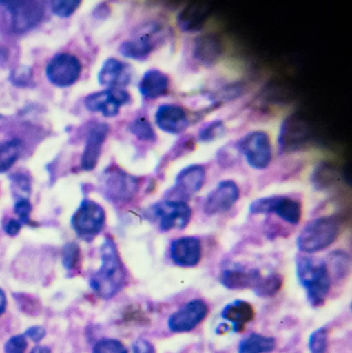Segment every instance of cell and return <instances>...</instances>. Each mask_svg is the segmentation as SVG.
<instances>
[{
	"mask_svg": "<svg viewBox=\"0 0 352 353\" xmlns=\"http://www.w3.org/2000/svg\"><path fill=\"white\" fill-rule=\"evenodd\" d=\"M248 165L256 170H264L272 161V147L268 134L262 130L246 134L239 143Z\"/></svg>",
	"mask_w": 352,
	"mask_h": 353,
	"instance_id": "obj_9",
	"label": "cell"
},
{
	"mask_svg": "<svg viewBox=\"0 0 352 353\" xmlns=\"http://www.w3.org/2000/svg\"><path fill=\"white\" fill-rule=\"evenodd\" d=\"M22 142L19 139H12L0 143V174L8 172L20 157Z\"/></svg>",
	"mask_w": 352,
	"mask_h": 353,
	"instance_id": "obj_26",
	"label": "cell"
},
{
	"mask_svg": "<svg viewBox=\"0 0 352 353\" xmlns=\"http://www.w3.org/2000/svg\"><path fill=\"white\" fill-rule=\"evenodd\" d=\"M103 194L114 201H130L138 190V179L118 168L109 169L101 178Z\"/></svg>",
	"mask_w": 352,
	"mask_h": 353,
	"instance_id": "obj_7",
	"label": "cell"
},
{
	"mask_svg": "<svg viewBox=\"0 0 352 353\" xmlns=\"http://www.w3.org/2000/svg\"><path fill=\"white\" fill-rule=\"evenodd\" d=\"M202 242L196 236H183L171 245L172 261L179 267H196L202 259Z\"/></svg>",
	"mask_w": 352,
	"mask_h": 353,
	"instance_id": "obj_16",
	"label": "cell"
},
{
	"mask_svg": "<svg viewBox=\"0 0 352 353\" xmlns=\"http://www.w3.org/2000/svg\"><path fill=\"white\" fill-rule=\"evenodd\" d=\"M153 215L159 220V228L163 232L183 230L191 219V209L183 201H163L153 205Z\"/></svg>",
	"mask_w": 352,
	"mask_h": 353,
	"instance_id": "obj_11",
	"label": "cell"
},
{
	"mask_svg": "<svg viewBox=\"0 0 352 353\" xmlns=\"http://www.w3.org/2000/svg\"><path fill=\"white\" fill-rule=\"evenodd\" d=\"M109 126L105 123L93 124L87 134L85 148L81 159V168L84 171H92L99 163L101 147L109 134Z\"/></svg>",
	"mask_w": 352,
	"mask_h": 353,
	"instance_id": "obj_15",
	"label": "cell"
},
{
	"mask_svg": "<svg viewBox=\"0 0 352 353\" xmlns=\"http://www.w3.org/2000/svg\"><path fill=\"white\" fill-rule=\"evenodd\" d=\"M82 72L80 60L70 53H59L54 56L45 68L48 80L54 86L66 88L78 81Z\"/></svg>",
	"mask_w": 352,
	"mask_h": 353,
	"instance_id": "obj_8",
	"label": "cell"
},
{
	"mask_svg": "<svg viewBox=\"0 0 352 353\" xmlns=\"http://www.w3.org/2000/svg\"><path fill=\"white\" fill-rule=\"evenodd\" d=\"M155 123L163 132L179 134L189 126V120L186 112L179 105H163L155 114Z\"/></svg>",
	"mask_w": 352,
	"mask_h": 353,
	"instance_id": "obj_17",
	"label": "cell"
},
{
	"mask_svg": "<svg viewBox=\"0 0 352 353\" xmlns=\"http://www.w3.org/2000/svg\"><path fill=\"white\" fill-rule=\"evenodd\" d=\"M31 353H51V350L47 346H37V347L33 348Z\"/></svg>",
	"mask_w": 352,
	"mask_h": 353,
	"instance_id": "obj_44",
	"label": "cell"
},
{
	"mask_svg": "<svg viewBox=\"0 0 352 353\" xmlns=\"http://www.w3.org/2000/svg\"><path fill=\"white\" fill-rule=\"evenodd\" d=\"M23 224L18 219H8L3 223V230L8 236H17L20 232Z\"/></svg>",
	"mask_w": 352,
	"mask_h": 353,
	"instance_id": "obj_41",
	"label": "cell"
},
{
	"mask_svg": "<svg viewBox=\"0 0 352 353\" xmlns=\"http://www.w3.org/2000/svg\"><path fill=\"white\" fill-rule=\"evenodd\" d=\"M80 0H59V1H52L51 8L54 14L60 18H68L72 16L79 6H80Z\"/></svg>",
	"mask_w": 352,
	"mask_h": 353,
	"instance_id": "obj_32",
	"label": "cell"
},
{
	"mask_svg": "<svg viewBox=\"0 0 352 353\" xmlns=\"http://www.w3.org/2000/svg\"><path fill=\"white\" fill-rule=\"evenodd\" d=\"M27 350V339L25 335H16L6 341L4 345L6 353H25Z\"/></svg>",
	"mask_w": 352,
	"mask_h": 353,
	"instance_id": "obj_38",
	"label": "cell"
},
{
	"mask_svg": "<svg viewBox=\"0 0 352 353\" xmlns=\"http://www.w3.org/2000/svg\"><path fill=\"white\" fill-rule=\"evenodd\" d=\"M340 234V223L335 217H320L310 221L298 236V248L315 253L330 247Z\"/></svg>",
	"mask_w": 352,
	"mask_h": 353,
	"instance_id": "obj_3",
	"label": "cell"
},
{
	"mask_svg": "<svg viewBox=\"0 0 352 353\" xmlns=\"http://www.w3.org/2000/svg\"><path fill=\"white\" fill-rule=\"evenodd\" d=\"M205 179H206V170L203 165H189L178 174L174 188L176 193L181 196L189 197L202 189Z\"/></svg>",
	"mask_w": 352,
	"mask_h": 353,
	"instance_id": "obj_19",
	"label": "cell"
},
{
	"mask_svg": "<svg viewBox=\"0 0 352 353\" xmlns=\"http://www.w3.org/2000/svg\"><path fill=\"white\" fill-rule=\"evenodd\" d=\"M208 305L200 300H191L169 316L167 325L174 333H187L196 329L208 315Z\"/></svg>",
	"mask_w": 352,
	"mask_h": 353,
	"instance_id": "obj_13",
	"label": "cell"
},
{
	"mask_svg": "<svg viewBox=\"0 0 352 353\" xmlns=\"http://www.w3.org/2000/svg\"><path fill=\"white\" fill-rule=\"evenodd\" d=\"M327 267H328L329 271L331 270L335 278L343 279L349 275V270H351V259L344 251H334L329 255Z\"/></svg>",
	"mask_w": 352,
	"mask_h": 353,
	"instance_id": "obj_27",
	"label": "cell"
},
{
	"mask_svg": "<svg viewBox=\"0 0 352 353\" xmlns=\"http://www.w3.org/2000/svg\"><path fill=\"white\" fill-rule=\"evenodd\" d=\"M309 348L311 353H324L328 350V332L324 327L316 330L309 339Z\"/></svg>",
	"mask_w": 352,
	"mask_h": 353,
	"instance_id": "obj_34",
	"label": "cell"
},
{
	"mask_svg": "<svg viewBox=\"0 0 352 353\" xmlns=\"http://www.w3.org/2000/svg\"><path fill=\"white\" fill-rule=\"evenodd\" d=\"M132 353H155V350L150 342L145 339H138L132 344Z\"/></svg>",
	"mask_w": 352,
	"mask_h": 353,
	"instance_id": "obj_40",
	"label": "cell"
},
{
	"mask_svg": "<svg viewBox=\"0 0 352 353\" xmlns=\"http://www.w3.org/2000/svg\"><path fill=\"white\" fill-rule=\"evenodd\" d=\"M6 305L8 302H6V292L0 288V316L6 312Z\"/></svg>",
	"mask_w": 352,
	"mask_h": 353,
	"instance_id": "obj_42",
	"label": "cell"
},
{
	"mask_svg": "<svg viewBox=\"0 0 352 353\" xmlns=\"http://www.w3.org/2000/svg\"><path fill=\"white\" fill-rule=\"evenodd\" d=\"M10 16L12 30L25 33L37 27L45 16V6L39 1H0Z\"/></svg>",
	"mask_w": 352,
	"mask_h": 353,
	"instance_id": "obj_6",
	"label": "cell"
},
{
	"mask_svg": "<svg viewBox=\"0 0 352 353\" xmlns=\"http://www.w3.org/2000/svg\"><path fill=\"white\" fill-rule=\"evenodd\" d=\"M163 34V27L159 23H147L136 31L134 39L123 41L120 45V53L130 59H146L154 49L155 43L161 39Z\"/></svg>",
	"mask_w": 352,
	"mask_h": 353,
	"instance_id": "obj_5",
	"label": "cell"
},
{
	"mask_svg": "<svg viewBox=\"0 0 352 353\" xmlns=\"http://www.w3.org/2000/svg\"><path fill=\"white\" fill-rule=\"evenodd\" d=\"M130 101V95L127 91L121 88H109L88 95L85 99V107L93 113L114 117L119 113L120 108Z\"/></svg>",
	"mask_w": 352,
	"mask_h": 353,
	"instance_id": "obj_12",
	"label": "cell"
},
{
	"mask_svg": "<svg viewBox=\"0 0 352 353\" xmlns=\"http://www.w3.org/2000/svg\"><path fill=\"white\" fill-rule=\"evenodd\" d=\"M130 80V72L126 63L115 58L105 60L99 72V83L110 88L127 85Z\"/></svg>",
	"mask_w": 352,
	"mask_h": 353,
	"instance_id": "obj_21",
	"label": "cell"
},
{
	"mask_svg": "<svg viewBox=\"0 0 352 353\" xmlns=\"http://www.w3.org/2000/svg\"><path fill=\"white\" fill-rule=\"evenodd\" d=\"M260 278L262 275L258 270L233 267L222 272L220 282L229 290H244L253 288Z\"/></svg>",
	"mask_w": 352,
	"mask_h": 353,
	"instance_id": "obj_20",
	"label": "cell"
},
{
	"mask_svg": "<svg viewBox=\"0 0 352 353\" xmlns=\"http://www.w3.org/2000/svg\"><path fill=\"white\" fill-rule=\"evenodd\" d=\"M92 353H128V352L123 344L118 340L103 339L95 344Z\"/></svg>",
	"mask_w": 352,
	"mask_h": 353,
	"instance_id": "obj_35",
	"label": "cell"
},
{
	"mask_svg": "<svg viewBox=\"0 0 352 353\" xmlns=\"http://www.w3.org/2000/svg\"><path fill=\"white\" fill-rule=\"evenodd\" d=\"M225 132L222 121H214L200 130V139L204 142H210L216 140L219 137H222Z\"/></svg>",
	"mask_w": 352,
	"mask_h": 353,
	"instance_id": "obj_37",
	"label": "cell"
},
{
	"mask_svg": "<svg viewBox=\"0 0 352 353\" xmlns=\"http://www.w3.org/2000/svg\"><path fill=\"white\" fill-rule=\"evenodd\" d=\"M275 346L276 342L273 338L251 334L242 340L238 353H268L273 352Z\"/></svg>",
	"mask_w": 352,
	"mask_h": 353,
	"instance_id": "obj_25",
	"label": "cell"
},
{
	"mask_svg": "<svg viewBox=\"0 0 352 353\" xmlns=\"http://www.w3.org/2000/svg\"><path fill=\"white\" fill-rule=\"evenodd\" d=\"M222 54V47L218 39L212 34H204L194 41V56L200 64L212 66Z\"/></svg>",
	"mask_w": 352,
	"mask_h": 353,
	"instance_id": "obj_23",
	"label": "cell"
},
{
	"mask_svg": "<svg viewBox=\"0 0 352 353\" xmlns=\"http://www.w3.org/2000/svg\"><path fill=\"white\" fill-rule=\"evenodd\" d=\"M80 261V247L76 243H68L62 249V263L68 271L76 269Z\"/></svg>",
	"mask_w": 352,
	"mask_h": 353,
	"instance_id": "obj_31",
	"label": "cell"
},
{
	"mask_svg": "<svg viewBox=\"0 0 352 353\" xmlns=\"http://www.w3.org/2000/svg\"><path fill=\"white\" fill-rule=\"evenodd\" d=\"M45 334L47 333H45V330L43 327L37 325V327H31L27 329L25 332V337L29 338L35 343H39L45 337Z\"/></svg>",
	"mask_w": 352,
	"mask_h": 353,
	"instance_id": "obj_39",
	"label": "cell"
},
{
	"mask_svg": "<svg viewBox=\"0 0 352 353\" xmlns=\"http://www.w3.org/2000/svg\"><path fill=\"white\" fill-rule=\"evenodd\" d=\"M252 214L275 213L281 219L297 225L302 217V205L300 201L287 196L262 197L250 205Z\"/></svg>",
	"mask_w": 352,
	"mask_h": 353,
	"instance_id": "obj_10",
	"label": "cell"
},
{
	"mask_svg": "<svg viewBox=\"0 0 352 353\" xmlns=\"http://www.w3.org/2000/svg\"><path fill=\"white\" fill-rule=\"evenodd\" d=\"M101 265L90 278L93 292L103 300L119 294L126 283V271L113 239L107 236L101 246Z\"/></svg>",
	"mask_w": 352,
	"mask_h": 353,
	"instance_id": "obj_1",
	"label": "cell"
},
{
	"mask_svg": "<svg viewBox=\"0 0 352 353\" xmlns=\"http://www.w3.org/2000/svg\"><path fill=\"white\" fill-rule=\"evenodd\" d=\"M14 212L23 225L31 224L30 215L32 212V205L28 199H17L14 205Z\"/></svg>",
	"mask_w": 352,
	"mask_h": 353,
	"instance_id": "obj_36",
	"label": "cell"
},
{
	"mask_svg": "<svg viewBox=\"0 0 352 353\" xmlns=\"http://www.w3.org/2000/svg\"><path fill=\"white\" fill-rule=\"evenodd\" d=\"M169 80L167 74L158 70H150L145 72L138 89L141 94L147 99H155L167 94Z\"/></svg>",
	"mask_w": 352,
	"mask_h": 353,
	"instance_id": "obj_24",
	"label": "cell"
},
{
	"mask_svg": "<svg viewBox=\"0 0 352 353\" xmlns=\"http://www.w3.org/2000/svg\"><path fill=\"white\" fill-rule=\"evenodd\" d=\"M212 6L207 2H192L185 6L178 16V26L184 32H196L205 25Z\"/></svg>",
	"mask_w": 352,
	"mask_h": 353,
	"instance_id": "obj_18",
	"label": "cell"
},
{
	"mask_svg": "<svg viewBox=\"0 0 352 353\" xmlns=\"http://www.w3.org/2000/svg\"><path fill=\"white\" fill-rule=\"evenodd\" d=\"M10 81L17 87H32V70L28 66H20L10 72Z\"/></svg>",
	"mask_w": 352,
	"mask_h": 353,
	"instance_id": "obj_33",
	"label": "cell"
},
{
	"mask_svg": "<svg viewBox=\"0 0 352 353\" xmlns=\"http://www.w3.org/2000/svg\"><path fill=\"white\" fill-rule=\"evenodd\" d=\"M8 55H10V54H8L6 47L1 46V47H0V65H6L8 60Z\"/></svg>",
	"mask_w": 352,
	"mask_h": 353,
	"instance_id": "obj_43",
	"label": "cell"
},
{
	"mask_svg": "<svg viewBox=\"0 0 352 353\" xmlns=\"http://www.w3.org/2000/svg\"><path fill=\"white\" fill-rule=\"evenodd\" d=\"M105 223V209L90 199H84L81 203L70 220L76 236L87 242L93 240L103 230Z\"/></svg>",
	"mask_w": 352,
	"mask_h": 353,
	"instance_id": "obj_4",
	"label": "cell"
},
{
	"mask_svg": "<svg viewBox=\"0 0 352 353\" xmlns=\"http://www.w3.org/2000/svg\"><path fill=\"white\" fill-rule=\"evenodd\" d=\"M253 306L243 300L234 301L231 304L227 305L221 313L223 319L233 325V331L235 333L243 331L246 325L253 321Z\"/></svg>",
	"mask_w": 352,
	"mask_h": 353,
	"instance_id": "obj_22",
	"label": "cell"
},
{
	"mask_svg": "<svg viewBox=\"0 0 352 353\" xmlns=\"http://www.w3.org/2000/svg\"><path fill=\"white\" fill-rule=\"evenodd\" d=\"M283 279L279 274H271L266 277L260 278L256 286L252 290L256 296L262 298H269L275 296L280 290L282 286Z\"/></svg>",
	"mask_w": 352,
	"mask_h": 353,
	"instance_id": "obj_28",
	"label": "cell"
},
{
	"mask_svg": "<svg viewBox=\"0 0 352 353\" xmlns=\"http://www.w3.org/2000/svg\"><path fill=\"white\" fill-rule=\"evenodd\" d=\"M128 130L136 136L138 140L142 141H155L156 134L150 122L144 117H138L130 122L128 126Z\"/></svg>",
	"mask_w": 352,
	"mask_h": 353,
	"instance_id": "obj_29",
	"label": "cell"
},
{
	"mask_svg": "<svg viewBox=\"0 0 352 353\" xmlns=\"http://www.w3.org/2000/svg\"><path fill=\"white\" fill-rule=\"evenodd\" d=\"M12 191L19 199H28L31 192V180L26 174L16 173L10 176Z\"/></svg>",
	"mask_w": 352,
	"mask_h": 353,
	"instance_id": "obj_30",
	"label": "cell"
},
{
	"mask_svg": "<svg viewBox=\"0 0 352 353\" xmlns=\"http://www.w3.org/2000/svg\"><path fill=\"white\" fill-rule=\"evenodd\" d=\"M239 196V187L234 181H222L209 193L205 201L204 212L207 215L225 213L234 207Z\"/></svg>",
	"mask_w": 352,
	"mask_h": 353,
	"instance_id": "obj_14",
	"label": "cell"
},
{
	"mask_svg": "<svg viewBox=\"0 0 352 353\" xmlns=\"http://www.w3.org/2000/svg\"><path fill=\"white\" fill-rule=\"evenodd\" d=\"M297 276L305 288L308 301L313 307H320L326 302L332 285V278L326 261L310 256L298 257Z\"/></svg>",
	"mask_w": 352,
	"mask_h": 353,
	"instance_id": "obj_2",
	"label": "cell"
}]
</instances>
